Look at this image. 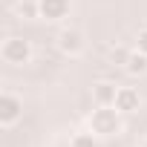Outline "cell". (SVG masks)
<instances>
[{
    "instance_id": "5b68a950",
    "label": "cell",
    "mask_w": 147,
    "mask_h": 147,
    "mask_svg": "<svg viewBox=\"0 0 147 147\" xmlns=\"http://www.w3.org/2000/svg\"><path fill=\"white\" fill-rule=\"evenodd\" d=\"M115 110H118V113H133V110H138V92L130 90V87H121L118 95H115Z\"/></svg>"
},
{
    "instance_id": "9c48e42d",
    "label": "cell",
    "mask_w": 147,
    "mask_h": 147,
    "mask_svg": "<svg viewBox=\"0 0 147 147\" xmlns=\"http://www.w3.org/2000/svg\"><path fill=\"white\" fill-rule=\"evenodd\" d=\"M130 55H133V52H124V49H113V55H110V58H113V63H124V66H127Z\"/></svg>"
},
{
    "instance_id": "8992f818",
    "label": "cell",
    "mask_w": 147,
    "mask_h": 147,
    "mask_svg": "<svg viewBox=\"0 0 147 147\" xmlns=\"http://www.w3.org/2000/svg\"><path fill=\"white\" fill-rule=\"evenodd\" d=\"M115 95H118V90H115L113 84H107V81L95 84V101H98L101 107H110V104H115Z\"/></svg>"
},
{
    "instance_id": "7a4b0ae2",
    "label": "cell",
    "mask_w": 147,
    "mask_h": 147,
    "mask_svg": "<svg viewBox=\"0 0 147 147\" xmlns=\"http://www.w3.org/2000/svg\"><path fill=\"white\" fill-rule=\"evenodd\" d=\"M3 58L9 63H26L29 61V43L20 40V38H12L3 43Z\"/></svg>"
},
{
    "instance_id": "277c9868",
    "label": "cell",
    "mask_w": 147,
    "mask_h": 147,
    "mask_svg": "<svg viewBox=\"0 0 147 147\" xmlns=\"http://www.w3.org/2000/svg\"><path fill=\"white\" fill-rule=\"evenodd\" d=\"M20 110H23V104L15 95H3V98H0V121H3V124H12L20 115Z\"/></svg>"
},
{
    "instance_id": "8fae6325",
    "label": "cell",
    "mask_w": 147,
    "mask_h": 147,
    "mask_svg": "<svg viewBox=\"0 0 147 147\" xmlns=\"http://www.w3.org/2000/svg\"><path fill=\"white\" fill-rule=\"evenodd\" d=\"M138 52H144V55H147V29H144V32H138Z\"/></svg>"
},
{
    "instance_id": "3957f363",
    "label": "cell",
    "mask_w": 147,
    "mask_h": 147,
    "mask_svg": "<svg viewBox=\"0 0 147 147\" xmlns=\"http://www.w3.org/2000/svg\"><path fill=\"white\" fill-rule=\"evenodd\" d=\"M38 12H40V18H46V20H61V18L69 12V0H40V3H38Z\"/></svg>"
},
{
    "instance_id": "ba28073f",
    "label": "cell",
    "mask_w": 147,
    "mask_h": 147,
    "mask_svg": "<svg viewBox=\"0 0 147 147\" xmlns=\"http://www.w3.org/2000/svg\"><path fill=\"white\" fill-rule=\"evenodd\" d=\"M124 69L130 72V75H141V72H147V55L144 52H133Z\"/></svg>"
},
{
    "instance_id": "52a82bcc",
    "label": "cell",
    "mask_w": 147,
    "mask_h": 147,
    "mask_svg": "<svg viewBox=\"0 0 147 147\" xmlns=\"http://www.w3.org/2000/svg\"><path fill=\"white\" fill-rule=\"evenodd\" d=\"M81 46H84V40H81L78 32H63V35H61V49H63V52L75 55V52H81Z\"/></svg>"
},
{
    "instance_id": "30bf717a",
    "label": "cell",
    "mask_w": 147,
    "mask_h": 147,
    "mask_svg": "<svg viewBox=\"0 0 147 147\" xmlns=\"http://www.w3.org/2000/svg\"><path fill=\"white\" fill-rule=\"evenodd\" d=\"M72 147H95V141H92V136H78L72 141Z\"/></svg>"
},
{
    "instance_id": "6da1fadb",
    "label": "cell",
    "mask_w": 147,
    "mask_h": 147,
    "mask_svg": "<svg viewBox=\"0 0 147 147\" xmlns=\"http://www.w3.org/2000/svg\"><path fill=\"white\" fill-rule=\"evenodd\" d=\"M90 124H92V133H101V136H113V133H118V127H121V121H118V110L101 107V110H95V113H92Z\"/></svg>"
}]
</instances>
